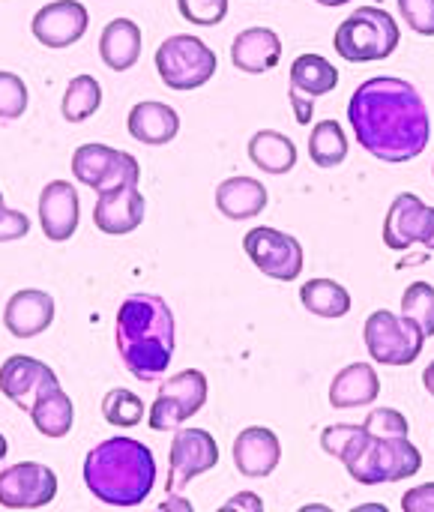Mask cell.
<instances>
[{
    "instance_id": "cell-1",
    "label": "cell",
    "mask_w": 434,
    "mask_h": 512,
    "mask_svg": "<svg viewBox=\"0 0 434 512\" xmlns=\"http://www.w3.org/2000/svg\"><path fill=\"white\" fill-rule=\"evenodd\" d=\"M348 120L360 147L390 165L417 159L432 138V114L423 93L396 75L363 81L348 102Z\"/></svg>"
},
{
    "instance_id": "cell-2",
    "label": "cell",
    "mask_w": 434,
    "mask_h": 512,
    "mask_svg": "<svg viewBox=\"0 0 434 512\" xmlns=\"http://www.w3.org/2000/svg\"><path fill=\"white\" fill-rule=\"evenodd\" d=\"M117 351L138 381H156L174 357V312L159 294H132L117 309Z\"/></svg>"
},
{
    "instance_id": "cell-3",
    "label": "cell",
    "mask_w": 434,
    "mask_h": 512,
    "mask_svg": "<svg viewBox=\"0 0 434 512\" xmlns=\"http://www.w3.org/2000/svg\"><path fill=\"white\" fill-rule=\"evenodd\" d=\"M84 486L108 507H138L156 486L153 450L135 438H108L84 459Z\"/></svg>"
},
{
    "instance_id": "cell-4",
    "label": "cell",
    "mask_w": 434,
    "mask_h": 512,
    "mask_svg": "<svg viewBox=\"0 0 434 512\" xmlns=\"http://www.w3.org/2000/svg\"><path fill=\"white\" fill-rule=\"evenodd\" d=\"M402 30L399 21L381 6H360L354 9L336 30L333 48L348 63H372L387 60L399 48Z\"/></svg>"
},
{
    "instance_id": "cell-5",
    "label": "cell",
    "mask_w": 434,
    "mask_h": 512,
    "mask_svg": "<svg viewBox=\"0 0 434 512\" xmlns=\"http://www.w3.org/2000/svg\"><path fill=\"white\" fill-rule=\"evenodd\" d=\"M351 480L360 486H381V483H402L420 474L423 453L411 444V438H372L366 447L345 465Z\"/></svg>"
},
{
    "instance_id": "cell-6",
    "label": "cell",
    "mask_w": 434,
    "mask_h": 512,
    "mask_svg": "<svg viewBox=\"0 0 434 512\" xmlns=\"http://www.w3.org/2000/svg\"><path fill=\"white\" fill-rule=\"evenodd\" d=\"M216 51L192 33H174L156 48V72L171 90H198L216 75Z\"/></svg>"
},
{
    "instance_id": "cell-7",
    "label": "cell",
    "mask_w": 434,
    "mask_h": 512,
    "mask_svg": "<svg viewBox=\"0 0 434 512\" xmlns=\"http://www.w3.org/2000/svg\"><path fill=\"white\" fill-rule=\"evenodd\" d=\"M363 339L375 363L396 369L417 363L426 348V333L420 330V324L405 315H393L390 309H378L366 318Z\"/></svg>"
},
{
    "instance_id": "cell-8",
    "label": "cell",
    "mask_w": 434,
    "mask_h": 512,
    "mask_svg": "<svg viewBox=\"0 0 434 512\" xmlns=\"http://www.w3.org/2000/svg\"><path fill=\"white\" fill-rule=\"evenodd\" d=\"M207 405V375L198 369H186L162 384L159 396L147 411V423L153 432L180 429L189 417H195Z\"/></svg>"
},
{
    "instance_id": "cell-9",
    "label": "cell",
    "mask_w": 434,
    "mask_h": 512,
    "mask_svg": "<svg viewBox=\"0 0 434 512\" xmlns=\"http://www.w3.org/2000/svg\"><path fill=\"white\" fill-rule=\"evenodd\" d=\"M243 252L249 261L276 282H294L303 273V246L297 237L279 228H249L243 237Z\"/></svg>"
},
{
    "instance_id": "cell-10",
    "label": "cell",
    "mask_w": 434,
    "mask_h": 512,
    "mask_svg": "<svg viewBox=\"0 0 434 512\" xmlns=\"http://www.w3.org/2000/svg\"><path fill=\"white\" fill-rule=\"evenodd\" d=\"M72 174L93 192H105L123 183H138L141 165L135 156L114 150L108 144H81L72 156Z\"/></svg>"
},
{
    "instance_id": "cell-11",
    "label": "cell",
    "mask_w": 434,
    "mask_h": 512,
    "mask_svg": "<svg viewBox=\"0 0 434 512\" xmlns=\"http://www.w3.org/2000/svg\"><path fill=\"white\" fill-rule=\"evenodd\" d=\"M384 243L393 252H408L417 243L434 252V207L414 192L396 195L384 219Z\"/></svg>"
},
{
    "instance_id": "cell-12",
    "label": "cell",
    "mask_w": 434,
    "mask_h": 512,
    "mask_svg": "<svg viewBox=\"0 0 434 512\" xmlns=\"http://www.w3.org/2000/svg\"><path fill=\"white\" fill-rule=\"evenodd\" d=\"M219 465V444L207 429H180L168 453V495L183 492L195 477Z\"/></svg>"
},
{
    "instance_id": "cell-13",
    "label": "cell",
    "mask_w": 434,
    "mask_h": 512,
    "mask_svg": "<svg viewBox=\"0 0 434 512\" xmlns=\"http://www.w3.org/2000/svg\"><path fill=\"white\" fill-rule=\"evenodd\" d=\"M57 498V474L39 462H18L0 474V507L39 510Z\"/></svg>"
},
{
    "instance_id": "cell-14",
    "label": "cell",
    "mask_w": 434,
    "mask_h": 512,
    "mask_svg": "<svg viewBox=\"0 0 434 512\" xmlns=\"http://www.w3.org/2000/svg\"><path fill=\"white\" fill-rule=\"evenodd\" d=\"M60 387L57 375L51 372V366H45L36 357H24L15 354L0 366V393L21 411H33L39 399H45L48 393H54Z\"/></svg>"
},
{
    "instance_id": "cell-15",
    "label": "cell",
    "mask_w": 434,
    "mask_h": 512,
    "mask_svg": "<svg viewBox=\"0 0 434 512\" xmlns=\"http://www.w3.org/2000/svg\"><path fill=\"white\" fill-rule=\"evenodd\" d=\"M87 24H90V15H87L84 3H78V0H51L33 15L30 30L45 48L60 51V48L75 45L87 33Z\"/></svg>"
},
{
    "instance_id": "cell-16",
    "label": "cell",
    "mask_w": 434,
    "mask_h": 512,
    "mask_svg": "<svg viewBox=\"0 0 434 512\" xmlns=\"http://www.w3.org/2000/svg\"><path fill=\"white\" fill-rule=\"evenodd\" d=\"M96 195H99V201L93 207V222L102 234L123 237V234H132L144 222L147 201H144L138 183H123V186H114V189H105Z\"/></svg>"
},
{
    "instance_id": "cell-17",
    "label": "cell",
    "mask_w": 434,
    "mask_h": 512,
    "mask_svg": "<svg viewBox=\"0 0 434 512\" xmlns=\"http://www.w3.org/2000/svg\"><path fill=\"white\" fill-rule=\"evenodd\" d=\"M282 462V444L273 429L264 426H249L237 435L234 441V465L243 477L261 480L270 477Z\"/></svg>"
},
{
    "instance_id": "cell-18",
    "label": "cell",
    "mask_w": 434,
    "mask_h": 512,
    "mask_svg": "<svg viewBox=\"0 0 434 512\" xmlns=\"http://www.w3.org/2000/svg\"><path fill=\"white\" fill-rule=\"evenodd\" d=\"M78 192L66 180H51L39 195V225L48 240L66 243L78 228Z\"/></svg>"
},
{
    "instance_id": "cell-19",
    "label": "cell",
    "mask_w": 434,
    "mask_h": 512,
    "mask_svg": "<svg viewBox=\"0 0 434 512\" xmlns=\"http://www.w3.org/2000/svg\"><path fill=\"white\" fill-rule=\"evenodd\" d=\"M51 321H54V300L36 288L15 291L3 309V327L15 339H33V336L45 333L51 327Z\"/></svg>"
},
{
    "instance_id": "cell-20",
    "label": "cell",
    "mask_w": 434,
    "mask_h": 512,
    "mask_svg": "<svg viewBox=\"0 0 434 512\" xmlns=\"http://www.w3.org/2000/svg\"><path fill=\"white\" fill-rule=\"evenodd\" d=\"M282 60V39L270 27H246L231 42V63L246 75L276 69Z\"/></svg>"
},
{
    "instance_id": "cell-21",
    "label": "cell",
    "mask_w": 434,
    "mask_h": 512,
    "mask_svg": "<svg viewBox=\"0 0 434 512\" xmlns=\"http://www.w3.org/2000/svg\"><path fill=\"white\" fill-rule=\"evenodd\" d=\"M270 204L267 186L255 177H228L216 186V210L231 222H249Z\"/></svg>"
},
{
    "instance_id": "cell-22",
    "label": "cell",
    "mask_w": 434,
    "mask_h": 512,
    "mask_svg": "<svg viewBox=\"0 0 434 512\" xmlns=\"http://www.w3.org/2000/svg\"><path fill=\"white\" fill-rule=\"evenodd\" d=\"M126 129L135 141L150 144V147H162L168 141L177 138L180 132V114L165 105V102H138L129 117H126Z\"/></svg>"
},
{
    "instance_id": "cell-23",
    "label": "cell",
    "mask_w": 434,
    "mask_h": 512,
    "mask_svg": "<svg viewBox=\"0 0 434 512\" xmlns=\"http://www.w3.org/2000/svg\"><path fill=\"white\" fill-rule=\"evenodd\" d=\"M378 396H381V378L375 366L369 363L345 366L330 384V405L336 411H354V408L372 405Z\"/></svg>"
},
{
    "instance_id": "cell-24",
    "label": "cell",
    "mask_w": 434,
    "mask_h": 512,
    "mask_svg": "<svg viewBox=\"0 0 434 512\" xmlns=\"http://www.w3.org/2000/svg\"><path fill=\"white\" fill-rule=\"evenodd\" d=\"M141 27L132 18H114L105 24L99 36V57L108 69L126 72L138 63L141 57Z\"/></svg>"
},
{
    "instance_id": "cell-25",
    "label": "cell",
    "mask_w": 434,
    "mask_h": 512,
    "mask_svg": "<svg viewBox=\"0 0 434 512\" xmlns=\"http://www.w3.org/2000/svg\"><path fill=\"white\" fill-rule=\"evenodd\" d=\"M249 159L270 177H282L297 165V147L288 135L276 129H258L249 138Z\"/></svg>"
},
{
    "instance_id": "cell-26",
    "label": "cell",
    "mask_w": 434,
    "mask_h": 512,
    "mask_svg": "<svg viewBox=\"0 0 434 512\" xmlns=\"http://www.w3.org/2000/svg\"><path fill=\"white\" fill-rule=\"evenodd\" d=\"M339 87V69L321 57V54H300L294 63H291V87L294 93H303V96H327Z\"/></svg>"
},
{
    "instance_id": "cell-27",
    "label": "cell",
    "mask_w": 434,
    "mask_h": 512,
    "mask_svg": "<svg viewBox=\"0 0 434 512\" xmlns=\"http://www.w3.org/2000/svg\"><path fill=\"white\" fill-rule=\"evenodd\" d=\"M300 300L309 315L327 318V321H339L351 312V294L336 279H309L300 288Z\"/></svg>"
},
{
    "instance_id": "cell-28",
    "label": "cell",
    "mask_w": 434,
    "mask_h": 512,
    "mask_svg": "<svg viewBox=\"0 0 434 512\" xmlns=\"http://www.w3.org/2000/svg\"><path fill=\"white\" fill-rule=\"evenodd\" d=\"M30 420H33L39 435L66 438L72 432V423H75V408H72L69 396L57 387L54 393H48L45 399L36 402V408L30 411Z\"/></svg>"
},
{
    "instance_id": "cell-29",
    "label": "cell",
    "mask_w": 434,
    "mask_h": 512,
    "mask_svg": "<svg viewBox=\"0 0 434 512\" xmlns=\"http://www.w3.org/2000/svg\"><path fill=\"white\" fill-rule=\"evenodd\" d=\"M309 159L318 168H336L348 159V135L336 120H318L309 135Z\"/></svg>"
},
{
    "instance_id": "cell-30",
    "label": "cell",
    "mask_w": 434,
    "mask_h": 512,
    "mask_svg": "<svg viewBox=\"0 0 434 512\" xmlns=\"http://www.w3.org/2000/svg\"><path fill=\"white\" fill-rule=\"evenodd\" d=\"M102 105V87L93 75H75L69 84H66V93H63V102H60V111L69 123H84L90 120Z\"/></svg>"
},
{
    "instance_id": "cell-31",
    "label": "cell",
    "mask_w": 434,
    "mask_h": 512,
    "mask_svg": "<svg viewBox=\"0 0 434 512\" xmlns=\"http://www.w3.org/2000/svg\"><path fill=\"white\" fill-rule=\"evenodd\" d=\"M366 441H369L366 426H354V423H336L321 432V450L339 459L342 465H348L366 447Z\"/></svg>"
},
{
    "instance_id": "cell-32",
    "label": "cell",
    "mask_w": 434,
    "mask_h": 512,
    "mask_svg": "<svg viewBox=\"0 0 434 512\" xmlns=\"http://www.w3.org/2000/svg\"><path fill=\"white\" fill-rule=\"evenodd\" d=\"M102 417L111 426H117V429H132V426H138L144 420V402L132 390L117 387V390L105 393V399H102Z\"/></svg>"
},
{
    "instance_id": "cell-33",
    "label": "cell",
    "mask_w": 434,
    "mask_h": 512,
    "mask_svg": "<svg viewBox=\"0 0 434 512\" xmlns=\"http://www.w3.org/2000/svg\"><path fill=\"white\" fill-rule=\"evenodd\" d=\"M402 315L420 324L426 339L434 336V285L429 282H411L402 294Z\"/></svg>"
},
{
    "instance_id": "cell-34",
    "label": "cell",
    "mask_w": 434,
    "mask_h": 512,
    "mask_svg": "<svg viewBox=\"0 0 434 512\" xmlns=\"http://www.w3.org/2000/svg\"><path fill=\"white\" fill-rule=\"evenodd\" d=\"M363 426L372 438H411L408 417L396 408H375Z\"/></svg>"
},
{
    "instance_id": "cell-35",
    "label": "cell",
    "mask_w": 434,
    "mask_h": 512,
    "mask_svg": "<svg viewBox=\"0 0 434 512\" xmlns=\"http://www.w3.org/2000/svg\"><path fill=\"white\" fill-rule=\"evenodd\" d=\"M27 84L15 72H0V120H18L27 111Z\"/></svg>"
},
{
    "instance_id": "cell-36",
    "label": "cell",
    "mask_w": 434,
    "mask_h": 512,
    "mask_svg": "<svg viewBox=\"0 0 434 512\" xmlns=\"http://www.w3.org/2000/svg\"><path fill=\"white\" fill-rule=\"evenodd\" d=\"M177 9L195 27H216L228 15V0H177Z\"/></svg>"
},
{
    "instance_id": "cell-37",
    "label": "cell",
    "mask_w": 434,
    "mask_h": 512,
    "mask_svg": "<svg viewBox=\"0 0 434 512\" xmlns=\"http://www.w3.org/2000/svg\"><path fill=\"white\" fill-rule=\"evenodd\" d=\"M405 24L420 33V36H434V0H396Z\"/></svg>"
},
{
    "instance_id": "cell-38",
    "label": "cell",
    "mask_w": 434,
    "mask_h": 512,
    "mask_svg": "<svg viewBox=\"0 0 434 512\" xmlns=\"http://www.w3.org/2000/svg\"><path fill=\"white\" fill-rule=\"evenodd\" d=\"M30 234V219L21 210L0 204V243H12Z\"/></svg>"
},
{
    "instance_id": "cell-39",
    "label": "cell",
    "mask_w": 434,
    "mask_h": 512,
    "mask_svg": "<svg viewBox=\"0 0 434 512\" xmlns=\"http://www.w3.org/2000/svg\"><path fill=\"white\" fill-rule=\"evenodd\" d=\"M402 510L405 512H434V483H423L411 492L402 495Z\"/></svg>"
},
{
    "instance_id": "cell-40",
    "label": "cell",
    "mask_w": 434,
    "mask_h": 512,
    "mask_svg": "<svg viewBox=\"0 0 434 512\" xmlns=\"http://www.w3.org/2000/svg\"><path fill=\"white\" fill-rule=\"evenodd\" d=\"M288 96H291V108H294V117H297V123L309 126V123H312V108H315V99H312V96H303V93H294V90H288Z\"/></svg>"
},
{
    "instance_id": "cell-41",
    "label": "cell",
    "mask_w": 434,
    "mask_h": 512,
    "mask_svg": "<svg viewBox=\"0 0 434 512\" xmlns=\"http://www.w3.org/2000/svg\"><path fill=\"white\" fill-rule=\"evenodd\" d=\"M225 510H249V512H264V501L258 498V495H252V492H246V495H234L228 504H225Z\"/></svg>"
},
{
    "instance_id": "cell-42",
    "label": "cell",
    "mask_w": 434,
    "mask_h": 512,
    "mask_svg": "<svg viewBox=\"0 0 434 512\" xmlns=\"http://www.w3.org/2000/svg\"><path fill=\"white\" fill-rule=\"evenodd\" d=\"M162 510H192V504H189V501H180V498H174V495H168V501L162 504Z\"/></svg>"
},
{
    "instance_id": "cell-43",
    "label": "cell",
    "mask_w": 434,
    "mask_h": 512,
    "mask_svg": "<svg viewBox=\"0 0 434 512\" xmlns=\"http://www.w3.org/2000/svg\"><path fill=\"white\" fill-rule=\"evenodd\" d=\"M423 387L434 396V360L426 366V372H423Z\"/></svg>"
},
{
    "instance_id": "cell-44",
    "label": "cell",
    "mask_w": 434,
    "mask_h": 512,
    "mask_svg": "<svg viewBox=\"0 0 434 512\" xmlns=\"http://www.w3.org/2000/svg\"><path fill=\"white\" fill-rule=\"evenodd\" d=\"M315 3L330 6V9H339V6H348V3H354V0H315Z\"/></svg>"
},
{
    "instance_id": "cell-45",
    "label": "cell",
    "mask_w": 434,
    "mask_h": 512,
    "mask_svg": "<svg viewBox=\"0 0 434 512\" xmlns=\"http://www.w3.org/2000/svg\"><path fill=\"white\" fill-rule=\"evenodd\" d=\"M6 453H9V444H6V438L0 435V465H3V459H6Z\"/></svg>"
},
{
    "instance_id": "cell-46",
    "label": "cell",
    "mask_w": 434,
    "mask_h": 512,
    "mask_svg": "<svg viewBox=\"0 0 434 512\" xmlns=\"http://www.w3.org/2000/svg\"><path fill=\"white\" fill-rule=\"evenodd\" d=\"M0 204H3V192H0Z\"/></svg>"
},
{
    "instance_id": "cell-47",
    "label": "cell",
    "mask_w": 434,
    "mask_h": 512,
    "mask_svg": "<svg viewBox=\"0 0 434 512\" xmlns=\"http://www.w3.org/2000/svg\"><path fill=\"white\" fill-rule=\"evenodd\" d=\"M432 171H434V168H432Z\"/></svg>"
}]
</instances>
